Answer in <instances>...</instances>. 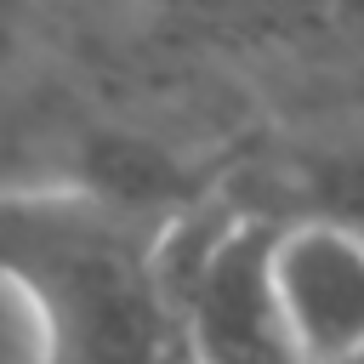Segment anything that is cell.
Segmentation results:
<instances>
[{"mask_svg": "<svg viewBox=\"0 0 364 364\" xmlns=\"http://www.w3.org/2000/svg\"><path fill=\"white\" fill-rule=\"evenodd\" d=\"M182 330L193 364H301L273 284V228H222L182 273Z\"/></svg>", "mask_w": 364, "mask_h": 364, "instance_id": "obj_1", "label": "cell"}, {"mask_svg": "<svg viewBox=\"0 0 364 364\" xmlns=\"http://www.w3.org/2000/svg\"><path fill=\"white\" fill-rule=\"evenodd\" d=\"M273 284L301 364H341L364 353V239L296 216L273 228Z\"/></svg>", "mask_w": 364, "mask_h": 364, "instance_id": "obj_2", "label": "cell"}, {"mask_svg": "<svg viewBox=\"0 0 364 364\" xmlns=\"http://www.w3.org/2000/svg\"><path fill=\"white\" fill-rule=\"evenodd\" d=\"M318 222H336L364 239V142H347L313 165V210Z\"/></svg>", "mask_w": 364, "mask_h": 364, "instance_id": "obj_3", "label": "cell"}, {"mask_svg": "<svg viewBox=\"0 0 364 364\" xmlns=\"http://www.w3.org/2000/svg\"><path fill=\"white\" fill-rule=\"evenodd\" d=\"M341 364H364V353H353V358H341Z\"/></svg>", "mask_w": 364, "mask_h": 364, "instance_id": "obj_4", "label": "cell"}]
</instances>
